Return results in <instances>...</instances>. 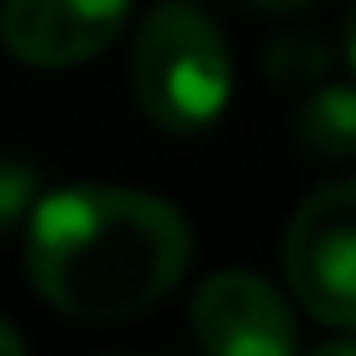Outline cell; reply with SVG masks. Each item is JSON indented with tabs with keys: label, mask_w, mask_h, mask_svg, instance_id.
Masks as SVG:
<instances>
[{
	"label": "cell",
	"mask_w": 356,
	"mask_h": 356,
	"mask_svg": "<svg viewBox=\"0 0 356 356\" xmlns=\"http://www.w3.org/2000/svg\"><path fill=\"white\" fill-rule=\"evenodd\" d=\"M26 267L37 293L68 320H136L184 278L189 225L152 194L74 184L32 204Z\"/></svg>",
	"instance_id": "6da1fadb"
},
{
	"label": "cell",
	"mask_w": 356,
	"mask_h": 356,
	"mask_svg": "<svg viewBox=\"0 0 356 356\" xmlns=\"http://www.w3.org/2000/svg\"><path fill=\"white\" fill-rule=\"evenodd\" d=\"M131 89L147 121L163 131H204L231 100V53L220 26L189 0L152 6L131 47Z\"/></svg>",
	"instance_id": "7a4b0ae2"
},
{
	"label": "cell",
	"mask_w": 356,
	"mask_h": 356,
	"mask_svg": "<svg viewBox=\"0 0 356 356\" xmlns=\"http://www.w3.org/2000/svg\"><path fill=\"white\" fill-rule=\"evenodd\" d=\"M283 267L320 325L356 330V178L325 184L293 210Z\"/></svg>",
	"instance_id": "3957f363"
},
{
	"label": "cell",
	"mask_w": 356,
	"mask_h": 356,
	"mask_svg": "<svg viewBox=\"0 0 356 356\" xmlns=\"http://www.w3.org/2000/svg\"><path fill=\"white\" fill-rule=\"evenodd\" d=\"M131 0H6L0 37L32 68H79L121 37Z\"/></svg>",
	"instance_id": "277c9868"
},
{
	"label": "cell",
	"mask_w": 356,
	"mask_h": 356,
	"mask_svg": "<svg viewBox=\"0 0 356 356\" xmlns=\"http://www.w3.org/2000/svg\"><path fill=\"white\" fill-rule=\"evenodd\" d=\"M194 335L220 356H289L299 346L293 314L257 273H215L194 299Z\"/></svg>",
	"instance_id": "5b68a950"
},
{
	"label": "cell",
	"mask_w": 356,
	"mask_h": 356,
	"mask_svg": "<svg viewBox=\"0 0 356 356\" xmlns=\"http://www.w3.org/2000/svg\"><path fill=\"white\" fill-rule=\"evenodd\" d=\"M299 142L320 157H356V89L330 84L299 111Z\"/></svg>",
	"instance_id": "8992f818"
},
{
	"label": "cell",
	"mask_w": 356,
	"mask_h": 356,
	"mask_svg": "<svg viewBox=\"0 0 356 356\" xmlns=\"http://www.w3.org/2000/svg\"><path fill=\"white\" fill-rule=\"evenodd\" d=\"M330 63V47L314 32H283L278 42L267 47V74L278 84H304V79H320Z\"/></svg>",
	"instance_id": "52a82bcc"
},
{
	"label": "cell",
	"mask_w": 356,
	"mask_h": 356,
	"mask_svg": "<svg viewBox=\"0 0 356 356\" xmlns=\"http://www.w3.org/2000/svg\"><path fill=\"white\" fill-rule=\"evenodd\" d=\"M32 204H37V168L0 152V241L32 215Z\"/></svg>",
	"instance_id": "ba28073f"
},
{
	"label": "cell",
	"mask_w": 356,
	"mask_h": 356,
	"mask_svg": "<svg viewBox=\"0 0 356 356\" xmlns=\"http://www.w3.org/2000/svg\"><path fill=\"white\" fill-rule=\"evenodd\" d=\"M241 6H252V11H262V16H299L314 0H241Z\"/></svg>",
	"instance_id": "9c48e42d"
},
{
	"label": "cell",
	"mask_w": 356,
	"mask_h": 356,
	"mask_svg": "<svg viewBox=\"0 0 356 356\" xmlns=\"http://www.w3.org/2000/svg\"><path fill=\"white\" fill-rule=\"evenodd\" d=\"M16 351H22V335H16L6 320H0V356H16Z\"/></svg>",
	"instance_id": "30bf717a"
},
{
	"label": "cell",
	"mask_w": 356,
	"mask_h": 356,
	"mask_svg": "<svg viewBox=\"0 0 356 356\" xmlns=\"http://www.w3.org/2000/svg\"><path fill=\"white\" fill-rule=\"evenodd\" d=\"M346 58H351V68H356V6H351V16H346Z\"/></svg>",
	"instance_id": "8fae6325"
}]
</instances>
